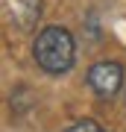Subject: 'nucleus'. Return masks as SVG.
<instances>
[{
  "label": "nucleus",
  "mask_w": 126,
  "mask_h": 132,
  "mask_svg": "<svg viewBox=\"0 0 126 132\" xmlns=\"http://www.w3.org/2000/svg\"><path fill=\"white\" fill-rule=\"evenodd\" d=\"M41 18V0H12V21L21 29H32Z\"/></svg>",
  "instance_id": "nucleus-3"
},
{
  "label": "nucleus",
  "mask_w": 126,
  "mask_h": 132,
  "mask_svg": "<svg viewBox=\"0 0 126 132\" xmlns=\"http://www.w3.org/2000/svg\"><path fill=\"white\" fill-rule=\"evenodd\" d=\"M88 85H91V91L100 100L114 97L117 91H120V85H123V68H120V62H112V59L94 62L91 71H88Z\"/></svg>",
  "instance_id": "nucleus-2"
},
{
  "label": "nucleus",
  "mask_w": 126,
  "mask_h": 132,
  "mask_svg": "<svg viewBox=\"0 0 126 132\" xmlns=\"http://www.w3.org/2000/svg\"><path fill=\"white\" fill-rule=\"evenodd\" d=\"M32 59L47 73H65L73 68L76 59V41L65 27H44L32 41Z\"/></svg>",
  "instance_id": "nucleus-1"
},
{
  "label": "nucleus",
  "mask_w": 126,
  "mask_h": 132,
  "mask_svg": "<svg viewBox=\"0 0 126 132\" xmlns=\"http://www.w3.org/2000/svg\"><path fill=\"white\" fill-rule=\"evenodd\" d=\"M65 132H106L103 126H100L97 120H91V118H85V120H76V123H70V126Z\"/></svg>",
  "instance_id": "nucleus-4"
}]
</instances>
